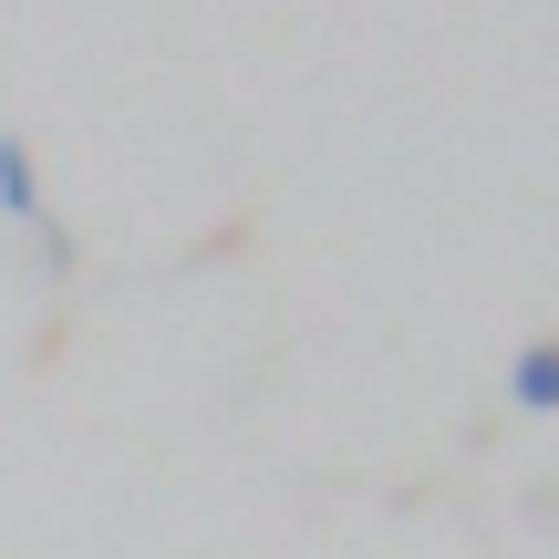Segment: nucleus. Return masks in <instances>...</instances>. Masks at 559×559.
Masks as SVG:
<instances>
[{"label": "nucleus", "instance_id": "nucleus-1", "mask_svg": "<svg viewBox=\"0 0 559 559\" xmlns=\"http://www.w3.org/2000/svg\"><path fill=\"white\" fill-rule=\"evenodd\" d=\"M508 404L519 415H559V342H519L508 353Z\"/></svg>", "mask_w": 559, "mask_h": 559}, {"label": "nucleus", "instance_id": "nucleus-2", "mask_svg": "<svg viewBox=\"0 0 559 559\" xmlns=\"http://www.w3.org/2000/svg\"><path fill=\"white\" fill-rule=\"evenodd\" d=\"M0 218L52 228V218H41V166H32V145H21V135H0Z\"/></svg>", "mask_w": 559, "mask_h": 559}]
</instances>
